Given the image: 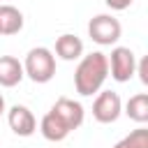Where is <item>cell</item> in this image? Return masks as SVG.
Returning <instances> with one entry per match:
<instances>
[{
    "mask_svg": "<svg viewBox=\"0 0 148 148\" xmlns=\"http://www.w3.org/2000/svg\"><path fill=\"white\" fill-rule=\"evenodd\" d=\"M109 76V60L102 51H92L88 56H81L76 72H74V88L79 95L90 97L92 92H99Z\"/></svg>",
    "mask_w": 148,
    "mask_h": 148,
    "instance_id": "obj_1",
    "label": "cell"
},
{
    "mask_svg": "<svg viewBox=\"0 0 148 148\" xmlns=\"http://www.w3.org/2000/svg\"><path fill=\"white\" fill-rule=\"evenodd\" d=\"M23 74H28L35 83H49L56 76V56L46 46L30 49L23 62Z\"/></svg>",
    "mask_w": 148,
    "mask_h": 148,
    "instance_id": "obj_2",
    "label": "cell"
},
{
    "mask_svg": "<svg viewBox=\"0 0 148 148\" xmlns=\"http://www.w3.org/2000/svg\"><path fill=\"white\" fill-rule=\"evenodd\" d=\"M120 32H123V25L116 16L111 14H97L88 21V35L95 44L99 46H111L120 39Z\"/></svg>",
    "mask_w": 148,
    "mask_h": 148,
    "instance_id": "obj_3",
    "label": "cell"
},
{
    "mask_svg": "<svg viewBox=\"0 0 148 148\" xmlns=\"http://www.w3.org/2000/svg\"><path fill=\"white\" fill-rule=\"evenodd\" d=\"M109 60V69H111V76L118 81V83H125L134 76L136 72V56L130 46H116L111 51V58Z\"/></svg>",
    "mask_w": 148,
    "mask_h": 148,
    "instance_id": "obj_4",
    "label": "cell"
},
{
    "mask_svg": "<svg viewBox=\"0 0 148 148\" xmlns=\"http://www.w3.org/2000/svg\"><path fill=\"white\" fill-rule=\"evenodd\" d=\"M123 113V102H120V95L113 92V90H102L95 102H92V118L102 125H109V123H116L118 116Z\"/></svg>",
    "mask_w": 148,
    "mask_h": 148,
    "instance_id": "obj_5",
    "label": "cell"
},
{
    "mask_svg": "<svg viewBox=\"0 0 148 148\" xmlns=\"http://www.w3.org/2000/svg\"><path fill=\"white\" fill-rule=\"evenodd\" d=\"M7 123H9V127L16 136H30L37 130V120H35L32 111L23 104H14L7 111Z\"/></svg>",
    "mask_w": 148,
    "mask_h": 148,
    "instance_id": "obj_6",
    "label": "cell"
},
{
    "mask_svg": "<svg viewBox=\"0 0 148 148\" xmlns=\"http://www.w3.org/2000/svg\"><path fill=\"white\" fill-rule=\"evenodd\" d=\"M51 113L58 116V118L67 125L69 132L76 130V127H81V123H83V106H81V102H74V99H69V97H60V99L51 106Z\"/></svg>",
    "mask_w": 148,
    "mask_h": 148,
    "instance_id": "obj_7",
    "label": "cell"
},
{
    "mask_svg": "<svg viewBox=\"0 0 148 148\" xmlns=\"http://www.w3.org/2000/svg\"><path fill=\"white\" fill-rule=\"evenodd\" d=\"M23 62L14 56H0V86L2 88H14L23 79Z\"/></svg>",
    "mask_w": 148,
    "mask_h": 148,
    "instance_id": "obj_8",
    "label": "cell"
},
{
    "mask_svg": "<svg viewBox=\"0 0 148 148\" xmlns=\"http://www.w3.org/2000/svg\"><path fill=\"white\" fill-rule=\"evenodd\" d=\"M56 53L62 58V60H79L83 56V42L72 35V32H65L56 39Z\"/></svg>",
    "mask_w": 148,
    "mask_h": 148,
    "instance_id": "obj_9",
    "label": "cell"
},
{
    "mask_svg": "<svg viewBox=\"0 0 148 148\" xmlns=\"http://www.w3.org/2000/svg\"><path fill=\"white\" fill-rule=\"evenodd\" d=\"M23 30V14L14 5H0V35H16Z\"/></svg>",
    "mask_w": 148,
    "mask_h": 148,
    "instance_id": "obj_10",
    "label": "cell"
},
{
    "mask_svg": "<svg viewBox=\"0 0 148 148\" xmlns=\"http://www.w3.org/2000/svg\"><path fill=\"white\" fill-rule=\"evenodd\" d=\"M39 132H42V136L46 139V141H62V139H67V134H69V130H67V125L58 118V116H53L51 111L42 118V125H39Z\"/></svg>",
    "mask_w": 148,
    "mask_h": 148,
    "instance_id": "obj_11",
    "label": "cell"
},
{
    "mask_svg": "<svg viewBox=\"0 0 148 148\" xmlns=\"http://www.w3.org/2000/svg\"><path fill=\"white\" fill-rule=\"evenodd\" d=\"M125 113H127L134 123H139V125L148 123V95H146V92L132 95V97L127 99V104H125Z\"/></svg>",
    "mask_w": 148,
    "mask_h": 148,
    "instance_id": "obj_12",
    "label": "cell"
},
{
    "mask_svg": "<svg viewBox=\"0 0 148 148\" xmlns=\"http://www.w3.org/2000/svg\"><path fill=\"white\" fill-rule=\"evenodd\" d=\"M113 148H148V130L139 127L134 132H130L125 139H120Z\"/></svg>",
    "mask_w": 148,
    "mask_h": 148,
    "instance_id": "obj_13",
    "label": "cell"
},
{
    "mask_svg": "<svg viewBox=\"0 0 148 148\" xmlns=\"http://www.w3.org/2000/svg\"><path fill=\"white\" fill-rule=\"evenodd\" d=\"M106 2V7H111V9H116V12H123V9H127L134 0H104Z\"/></svg>",
    "mask_w": 148,
    "mask_h": 148,
    "instance_id": "obj_14",
    "label": "cell"
},
{
    "mask_svg": "<svg viewBox=\"0 0 148 148\" xmlns=\"http://www.w3.org/2000/svg\"><path fill=\"white\" fill-rule=\"evenodd\" d=\"M136 72H139L141 83H143V86H148V60H146V58H143V60L136 65Z\"/></svg>",
    "mask_w": 148,
    "mask_h": 148,
    "instance_id": "obj_15",
    "label": "cell"
},
{
    "mask_svg": "<svg viewBox=\"0 0 148 148\" xmlns=\"http://www.w3.org/2000/svg\"><path fill=\"white\" fill-rule=\"evenodd\" d=\"M2 113H5V97L0 95V116H2Z\"/></svg>",
    "mask_w": 148,
    "mask_h": 148,
    "instance_id": "obj_16",
    "label": "cell"
}]
</instances>
